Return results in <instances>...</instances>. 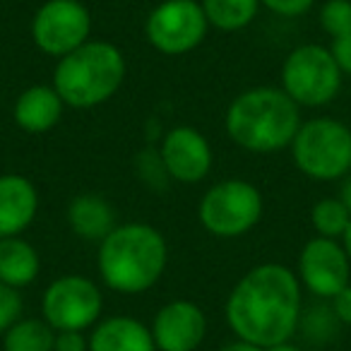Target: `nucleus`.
Returning <instances> with one entry per match:
<instances>
[{"label": "nucleus", "mask_w": 351, "mask_h": 351, "mask_svg": "<svg viewBox=\"0 0 351 351\" xmlns=\"http://www.w3.org/2000/svg\"><path fill=\"white\" fill-rule=\"evenodd\" d=\"M87 339L89 351H156L152 330L130 315L99 320Z\"/></svg>", "instance_id": "nucleus-16"}, {"label": "nucleus", "mask_w": 351, "mask_h": 351, "mask_svg": "<svg viewBox=\"0 0 351 351\" xmlns=\"http://www.w3.org/2000/svg\"><path fill=\"white\" fill-rule=\"evenodd\" d=\"M265 351H303V349H298V346L291 344V341H282V344H274V346H269V349H265Z\"/></svg>", "instance_id": "nucleus-31"}, {"label": "nucleus", "mask_w": 351, "mask_h": 351, "mask_svg": "<svg viewBox=\"0 0 351 351\" xmlns=\"http://www.w3.org/2000/svg\"><path fill=\"white\" fill-rule=\"evenodd\" d=\"M349 221H351V215L339 197H322L311 210L313 229L317 231V236H325V239L341 241Z\"/></svg>", "instance_id": "nucleus-22"}, {"label": "nucleus", "mask_w": 351, "mask_h": 351, "mask_svg": "<svg viewBox=\"0 0 351 351\" xmlns=\"http://www.w3.org/2000/svg\"><path fill=\"white\" fill-rule=\"evenodd\" d=\"M56 330L44 317H20L3 335V351H53Z\"/></svg>", "instance_id": "nucleus-20"}, {"label": "nucleus", "mask_w": 351, "mask_h": 351, "mask_svg": "<svg viewBox=\"0 0 351 351\" xmlns=\"http://www.w3.org/2000/svg\"><path fill=\"white\" fill-rule=\"evenodd\" d=\"M41 258L22 236L0 239V282L12 289H25L39 277Z\"/></svg>", "instance_id": "nucleus-18"}, {"label": "nucleus", "mask_w": 351, "mask_h": 351, "mask_svg": "<svg viewBox=\"0 0 351 351\" xmlns=\"http://www.w3.org/2000/svg\"><path fill=\"white\" fill-rule=\"evenodd\" d=\"M125 80V56L106 39H89L58 58L53 89L70 108H94L116 97Z\"/></svg>", "instance_id": "nucleus-4"}, {"label": "nucleus", "mask_w": 351, "mask_h": 351, "mask_svg": "<svg viewBox=\"0 0 351 351\" xmlns=\"http://www.w3.org/2000/svg\"><path fill=\"white\" fill-rule=\"evenodd\" d=\"M159 156L171 181L186 186L205 181L215 166L210 140L191 125L171 128L161 140Z\"/></svg>", "instance_id": "nucleus-12"}, {"label": "nucleus", "mask_w": 351, "mask_h": 351, "mask_svg": "<svg viewBox=\"0 0 351 351\" xmlns=\"http://www.w3.org/2000/svg\"><path fill=\"white\" fill-rule=\"evenodd\" d=\"M260 5L279 17H301L315 5V0H260Z\"/></svg>", "instance_id": "nucleus-25"}, {"label": "nucleus", "mask_w": 351, "mask_h": 351, "mask_svg": "<svg viewBox=\"0 0 351 351\" xmlns=\"http://www.w3.org/2000/svg\"><path fill=\"white\" fill-rule=\"evenodd\" d=\"M296 277L313 296L332 301L346 284H351V260L339 241L315 236L301 248Z\"/></svg>", "instance_id": "nucleus-11"}, {"label": "nucleus", "mask_w": 351, "mask_h": 351, "mask_svg": "<svg viewBox=\"0 0 351 351\" xmlns=\"http://www.w3.org/2000/svg\"><path fill=\"white\" fill-rule=\"evenodd\" d=\"M298 332L306 341L315 346H322L332 341L339 332V320H337L335 311H332L330 301L315 303L308 311H301V320H298Z\"/></svg>", "instance_id": "nucleus-21"}, {"label": "nucleus", "mask_w": 351, "mask_h": 351, "mask_svg": "<svg viewBox=\"0 0 351 351\" xmlns=\"http://www.w3.org/2000/svg\"><path fill=\"white\" fill-rule=\"evenodd\" d=\"M39 212V191L20 173L0 176V239L20 236Z\"/></svg>", "instance_id": "nucleus-14"}, {"label": "nucleus", "mask_w": 351, "mask_h": 351, "mask_svg": "<svg viewBox=\"0 0 351 351\" xmlns=\"http://www.w3.org/2000/svg\"><path fill=\"white\" fill-rule=\"evenodd\" d=\"M263 193L243 178L219 181L202 195L197 217L215 239H241L263 219Z\"/></svg>", "instance_id": "nucleus-7"}, {"label": "nucleus", "mask_w": 351, "mask_h": 351, "mask_svg": "<svg viewBox=\"0 0 351 351\" xmlns=\"http://www.w3.org/2000/svg\"><path fill=\"white\" fill-rule=\"evenodd\" d=\"M291 156L311 181H341L351 171V128L327 116L303 121L291 142Z\"/></svg>", "instance_id": "nucleus-5"}, {"label": "nucleus", "mask_w": 351, "mask_h": 351, "mask_svg": "<svg viewBox=\"0 0 351 351\" xmlns=\"http://www.w3.org/2000/svg\"><path fill=\"white\" fill-rule=\"evenodd\" d=\"M68 226L77 239L101 243L118 226L113 205L99 193L75 195L68 205Z\"/></svg>", "instance_id": "nucleus-17"}, {"label": "nucleus", "mask_w": 351, "mask_h": 351, "mask_svg": "<svg viewBox=\"0 0 351 351\" xmlns=\"http://www.w3.org/2000/svg\"><path fill=\"white\" fill-rule=\"evenodd\" d=\"M282 89L301 108H320L335 101L344 82L339 65L327 46L301 44L282 63Z\"/></svg>", "instance_id": "nucleus-6"}, {"label": "nucleus", "mask_w": 351, "mask_h": 351, "mask_svg": "<svg viewBox=\"0 0 351 351\" xmlns=\"http://www.w3.org/2000/svg\"><path fill=\"white\" fill-rule=\"evenodd\" d=\"M29 32L41 53L63 58L89 41L92 15L80 0H46L32 17Z\"/></svg>", "instance_id": "nucleus-10"}, {"label": "nucleus", "mask_w": 351, "mask_h": 351, "mask_svg": "<svg viewBox=\"0 0 351 351\" xmlns=\"http://www.w3.org/2000/svg\"><path fill=\"white\" fill-rule=\"evenodd\" d=\"M210 27L219 32H241L258 17L260 0H200Z\"/></svg>", "instance_id": "nucleus-19"}, {"label": "nucleus", "mask_w": 351, "mask_h": 351, "mask_svg": "<svg viewBox=\"0 0 351 351\" xmlns=\"http://www.w3.org/2000/svg\"><path fill=\"white\" fill-rule=\"evenodd\" d=\"M221 351H265V349H263V346H255V344H250V341L236 339V341H231V344H226Z\"/></svg>", "instance_id": "nucleus-30"}, {"label": "nucleus", "mask_w": 351, "mask_h": 351, "mask_svg": "<svg viewBox=\"0 0 351 351\" xmlns=\"http://www.w3.org/2000/svg\"><path fill=\"white\" fill-rule=\"evenodd\" d=\"M303 311V287L282 263L248 269L231 289L224 306L226 325L239 339L269 349L291 341Z\"/></svg>", "instance_id": "nucleus-1"}, {"label": "nucleus", "mask_w": 351, "mask_h": 351, "mask_svg": "<svg viewBox=\"0 0 351 351\" xmlns=\"http://www.w3.org/2000/svg\"><path fill=\"white\" fill-rule=\"evenodd\" d=\"M22 293L20 289H12L0 282V337L5 335L12 325L22 317Z\"/></svg>", "instance_id": "nucleus-24"}, {"label": "nucleus", "mask_w": 351, "mask_h": 351, "mask_svg": "<svg viewBox=\"0 0 351 351\" xmlns=\"http://www.w3.org/2000/svg\"><path fill=\"white\" fill-rule=\"evenodd\" d=\"M330 51H332V56H335L337 65H339L341 75H344V77H351V32L332 39Z\"/></svg>", "instance_id": "nucleus-26"}, {"label": "nucleus", "mask_w": 351, "mask_h": 351, "mask_svg": "<svg viewBox=\"0 0 351 351\" xmlns=\"http://www.w3.org/2000/svg\"><path fill=\"white\" fill-rule=\"evenodd\" d=\"M63 108L65 104L53 89V84H34L17 97L12 106V118H15V125L25 132L41 135L58 125L63 118Z\"/></svg>", "instance_id": "nucleus-15"}, {"label": "nucleus", "mask_w": 351, "mask_h": 351, "mask_svg": "<svg viewBox=\"0 0 351 351\" xmlns=\"http://www.w3.org/2000/svg\"><path fill=\"white\" fill-rule=\"evenodd\" d=\"M330 306H332V311H335L339 325L351 327V284H346V287L332 298Z\"/></svg>", "instance_id": "nucleus-28"}, {"label": "nucleus", "mask_w": 351, "mask_h": 351, "mask_svg": "<svg viewBox=\"0 0 351 351\" xmlns=\"http://www.w3.org/2000/svg\"><path fill=\"white\" fill-rule=\"evenodd\" d=\"M339 200L344 202V207L349 210L351 215V176L341 178V186H339Z\"/></svg>", "instance_id": "nucleus-29"}, {"label": "nucleus", "mask_w": 351, "mask_h": 351, "mask_svg": "<svg viewBox=\"0 0 351 351\" xmlns=\"http://www.w3.org/2000/svg\"><path fill=\"white\" fill-rule=\"evenodd\" d=\"M53 351H89V339L84 337V332L77 330L56 332Z\"/></svg>", "instance_id": "nucleus-27"}, {"label": "nucleus", "mask_w": 351, "mask_h": 351, "mask_svg": "<svg viewBox=\"0 0 351 351\" xmlns=\"http://www.w3.org/2000/svg\"><path fill=\"white\" fill-rule=\"evenodd\" d=\"M169 263V245L156 226L145 221L118 224L99 243L97 267L101 282L123 296H137L154 287Z\"/></svg>", "instance_id": "nucleus-2"}, {"label": "nucleus", "mask_w": 351, "mask_h": 351, "mask_svg": "<svg viewBox=\"0 0 351 351\" xmlns=\"http://www.w3.org/2000/svg\"><path fill=\"white\" fill-rule=\"evenodd\" d=\"M149 330L159 351H195L207 335V317L195 301L176 298L156 311Z\"/></svg>", "instance_id": "nucleus-13"}, {"label": "nucleus", "mask_w": 351, "mask_h": 351, "mask_svg": "<svg viewBox=\"0 0 351 351\" xmlns=\"http://www.w3.org/2000/svg\"><path fill=\"white\" fill-rule=\"evenodd\" d=\"M210 22L197 0H164L147 15L145 36L164 56H183L205 41Z\"/></svg>", "instance_id": "nucleus-9"}, {"label": "nucleus", "mask_w": 351, "mask_h": 351, "mask_svg": "<svg viewBox=\"0 0 351 351\" xmlns=\"http://www.w3.org/2000/svg\"><path fill=\"white\" fill-rule=\"evenodd\" d=\"M341 245H344L346 255H349V260H351V221H349V226H346L344 236H341Z\"/></svg>", "instance_id": "nucleus-32"}, {"label": "nucleus", "mask_w": 351, "mask_h": 351, "mask_svg": "<svg viewBox=\"0 0 351 351\" xmlns=\"http://www.w3.org/2000/svg\"><path fill=\"white\" fill-rule=\"evenodd\" d=\"M104 311L99 284L82 274H63L46 287L41 296V315L56 332L92 330Z\"/></svg>", "instance_id": "nucleus-8"}, {"label": "nucleus", "mask_w": 351, "mask_h": 351, "mask_svg": "<svg viewBox=\"0 0 351 351\" xmlns=\"http://www.w3.org/2000/svg\"><path fill=\"white\" fill-rule=\"evenodd\" d=\"M301 123V106L282 87L245 89L229 104L224 116L231 142L253 154L291 147Z\"/></svg>", "instance_id": "nucleus-3"}, {"label": "nucleus", "mask_w": 351, "mask_h": 351, "mask_svg": "<svg viewBox=\"0 0 351 351\" xmlns=\"http://www.w3.org/2000/svg\"><path fill=\"white\" fill-rule=\"evenodd\" d=\"M317 20H320V29L332 39L351 32V0H327V3H322Z\"/></svg>", "instance_id": "nucleus-23"}]
</instances>
